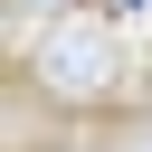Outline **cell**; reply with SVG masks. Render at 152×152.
I'll list each match as a JSON object with an SVG mask.
<instances>
[{
  "label": "cell",
  "mask_w": 152,
  "mask_h": 152,
  "mask_svg": "<svg viewBox=\"0 0 152 152\" xmlns=\"http://www.w3.org/2000/svg\"><path fill=\"white\" fill-rule=\"evenodd\" d=\"M38 86H48L57 104H104V95H114V38L86 28V19L48 28V48H38Z\"/></svg>",
  "instance_id": "6da1fadb"
},
{
  "label": "cell",
  "mask_w": 152,
  "mask_h": 152,
  "mask_svg": "<svg viewBox=\"0 0 152 152\" xmlns=\"http://www.w3.org/2000/svg\"><path fill=\"white\" fill-rule=\"evenodd\" d=\"M28 10H76V0H28Z\"/></svg>",
  "instance_id": "3957f363"
},
{
  "label": "cell",
  "mask_w": 152,
  "mask_h": 152,
  "mask_svg": "<svg viewBox=\"0 0 152 152\" xmlns=\"http://www.w3.org/2000/svg\"><path fill=\"white\" fill-rule=\"evenodd\" d=\"M124 152H152V133H133V142H124Z\"/></svg>",
  "instance_id": "7a4b0ae2"
}]
</instances>
